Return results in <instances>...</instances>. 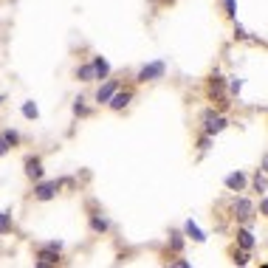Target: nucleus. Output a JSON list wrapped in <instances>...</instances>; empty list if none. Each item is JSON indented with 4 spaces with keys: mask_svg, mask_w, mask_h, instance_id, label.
I'll return each instance as SVG.
<instances>
[{
    "mask_svg": "<svg viewBox=\"0 0 268 268\" xmlns=\"http://www.w3.org/2000/svg\"><path fill=\"white\" fill-rule=\"evenodd\" d=\"M107 105H110L113 107V110H121V107H127V105H130V93H113V96L110 99H107Z\"/></svg>",
    "mask_w": 268,
    "mask_h": 268,
    "instance_id": "nucleus-6",
    "label": "nucleus"
},
{
    "mask_svg": "<svg viewBox=\"0 0 268 268\" xmlns=\"http://www.w3.org/2000/svg\"><path fill=\"white\" fill-rule=\"evenodd\" d=\"M186 234H189L192 240H197V243H204V240H206V234L200 232V229H197V226L192 223V220H186Z\"/></svg>",
    "mask_w": 268,
    "mask_h": 268,
    "instance_id": "nucleus-11",
    "label": "nucleus"
},
{
    "mask_svg": "<svg viewBox=\"0 0 268 268\" xmlns=\"http://www.w3.org/2000/svg\"><path fill=\"white\" fill-rule=\"evenodd\" d=\"M116 93V82H107L105 88H99V93H96V102H107V99Z\"/></svg>",
    "mask_w": 268,
    "mask_h": 268,
    "instance_id": "nucleus-10",
    "label": "nucleus"
},
{
    "mask_svg": "<svg viewBox=\"0 0 268 268\" xmlns=\"http://www.w3.org/2000/svg\"><path fill=\"white\" fill-rule=\"evenodd\" d=\"M223 127H226V119H223V116H206V136L220 133Z\"/></svg>",
    "mask_w": 268,
    "mask_h": 268,
    "instance_id": "nucleus-3",
    "label": "nucleus"
},
{
    "mask_svg": "<svg viewBox=\"0 0 268 268\" xmlns=\"http://www.w3.org/2000/svg\"><path fill=\"white\" fill-rule=\"evenodd\" d=\"M56 192H59V181H45V183H37L34 195L40 197V200H51Z\"/></svg>",
    "mask_w": 268,
    "mask_h": 268,
    "instance_id": "nucleus-2",
    "label": "nucleus"
},
{
    "mask_svg": "<svg viewBox=\"0 0 268 268\" xmlns=\"http://www.w3.org/2000/svg\"><path fill=\"white\" fill-rule=\"evenodd\" d=\"M26 175L28 178H37V181L42 178V164L37 161V158H28V161H26Z\"/></svg>",
    "mask_w": 268,
    "mask_h": 268,
    "instance_id": "nucleus-8",
    "label": "nucleus"
},
{
    "mask_svg": "<svg viewBox=\"0 0 268 268\" xmlns=\"http://www.w3.org/2000/svg\"><path fill=\"white\" fill-rule=\"evenodd\" d=\"M3 139L9 141V147H12V144H17V141H20V136L14 133V130H6V133H3Z\"/></svg>",
    "mask_w": 268,
    "mask_h": 268,
    "instance_id": "nucleus-18",
    "label": "nucleus"
},
{
    "mask_svg": "<svg viewBox=\"0 0 268 268\" xmlns=\"http://www.w3.org/2000/svg\"><path fill=\"white\" fill-rule=\"evenodd\" d=\"M56 262H59V251H56V248H42L40 251V262H37V265H56Z\"/></svg>",
    "mask_w": 268,
    "mask_h": 268,
    "instance_id": "nucleus-4",
    "label": "nucleus"
},
{
    "mask_svg": "<svg viewBox=\"0 0 268 268\" xmlns=\"http://www.w3.org/2000/svg\"><path fill=\"white\" fill-rule=\"evenodd\" d=\"M254 186H257V192H260V195H265V175H260V172H257V178H254Z\"/></svg>",
    "mask_w": 268,
    "mask_h": 268,
    "instance_id": "nucleus-16",
    "label": "nucleus"
},
{
    "mask_svg": "<svg viewBox=\"0 0 268 268\" xmlns=\"http://www.w3.org/2000/svg\"><path fill=\"white\" fill-rule=\"evenodd\" d=\"M74 113H77V116H85V113H88V110H85V105H82V99L74 105Z\"/></svg>",
    "mask_w": 268,
    "mask_h": 268,
    "instance_id": "nucleus-21",
    "label": "nucleus"
},
{
    "mask_svg": "<svg viewBox=\"0 0 268 268\" xmlns=\"http://www.w3.org/2000/svg\"><path fill=\"white\" fill-rule=\"evenodd\" d=\"M237 237H240V246L243 248H254V234L251 232H240Z\"/></svg>",
    "mask_w": 268,
    "mask_h": 268,
    "instance_id": "nucleus-15",
    "label": "nucleus"
},
{
    "mask_svg": "<svg viewBox=\"0 0 268 268\" xmlns=\"http://www.w3.org/2000/svg\"><path fill=\"white\" fill-rule=\"evenodd\" d=\"M234 262H237V265H246V262H248V254H237V260H234Z\"/></svg>",
    "mask_w": 268,
    "mask_h": 268,
    "instance_id": "nucleus-25",
    "label": "nucleus"
},
{
    "mask_svg": "<svg viewBox=\"0 0 268 268\" xmlns=\"http://www.w3.org/2000/svg\"><path fill=\"white\" fill-rule=\"evenodd\" d=\"M91 65H93V71H96V79H105L107 74H110V65H107V59H102V56H96Z\"/></svg>",
    "mask_w": 268,
    "mask_h": 268,
    "instance_id": "nucleus-9",
    "label": "nucleus"
},
{
    "mask_svg": "<svg viewBox=\"0 0 268 268\" xmlns=\"http://www.w3.org/2000/svg\"><path fill=\"white\" fill-rule=\"evenodd\" d=\"M9 153V141L3 139V133H0V155H6Z\"/></svg>",
    "mask_w": 268,
    "mask_h": 268,
    "instance_id": "nucleus-22",
    "label": "nucleus"
},
{
    "mask_svg": "<svg viewBox=\"0 0 268 268\" xmlns=\"http://www.w3.org/2000/svg\"><path fill=\"white\" fill-rule=\"evenodd\" d=\"M226 186L232 192H240L243 186H246V175H240V172H232V175L226 178Z\"/></svg>",
    "mask_w": 268,
    "mask_h": 268,
    "instance_id": "nucleus-7",
    "label": "nucleus"
},
{
    "mask_svg": "<svg viewBox=\"0 0 268 268\" xmlns=\"http://www.w3.org/2000/svg\"><path fill=\"white\" fill-rule=\"evenodd\" d=\"M12 232V215L9 212H0V234Z\"/></svg>",
    "mask_w": 268,
    "mask_h": 268,
    "instance_id": "nucleus-13",
    "label": "nucleus"
},
{
    "mask_svg": "<svg viewBox=\"0 0 268 268\" xmlns=\"http://www.w3.org/2000/svg\"><path fill=\"white\" fill-rule=\"evenodd\" d=\"M251 212H254V206L248 204L246 197H240V200H234V215H237V218L248 220V218H251Z\"/></svg>",
    "mask_w": 268,
    "mask_h": 268,
    "instance_id": "nucleus-5",
    "label": "nucleus"
},
{
    "mask_svg": "<svg viewBox=\"0 0 268 268\" xmlns=\"http://www.w3.org/2000/svg\"><path fill=\"white\" fill-rule=\"evenodd\" d=\"M91 226H93V232H107V223H105L102 218H93Z\"/></svg>",
    "mask_w": 268,
    "mask_h": 268,
    "instance_id": "nucleus-17",
    "label": "nucleus"
},
{
    "mask_svg": "<svg viewBox=\"0 0 268 268\" xmlns=\"http://www.w3.org/2000/svg\"><path fill=\"white\" fill-rule=\"evenodd\" d=\"M229 88H232V93H237L240 88H243V79H232V85H229Z\"/></svg>",
    "mask_w": 268,
    "mask_h": 268,
    "instance_id": "nucleus-23",
    "label": "nucleus"
},
{
    "mask_svg": "<svg viewBox=\"0 0 268 268\" xmlns=\"http://www.w3.org/2000/svg\"><path fill=\"white\" fill-rule=\"evenodd\" d=\"M223 3H226V12L234 17V14H237V3H234V0H223Z\"/></svg>",
    "mask_w": 268,
    "mask_h": 268,
    "instance_id": "nucleus-19",
    "label": "nucleus"
},
{
    "mask_svg": "<svg viewBox=\"0 0 268 268\" xmlns=\"http://www.w3.org/2000/svg\"><path fill=\"white\" fill-rule=\"evenodd\" d=\"M23 116H26V119H37V116H40L34 102H26V105H23Z\"/></svg>",
    "mask_w": 268,
    "mask_h": 268,
    "instance_id": "nucleus-14",
    "label": "nucleus"
},
{
    "mask_svg": "<svg viewBox=\"0 0 268 268\" xmlns=\"http://www.w3.org/2000/svg\"><path fill=\"white\" fill-rule=\"evenodd\" d=\"M172 248H175V251H181V248H183V240H181V234H172Z\"/></svg>",
    "mask_w": 268,
    "mask_h": 268,
    "instance_id": "nucleus-20",
    "label": "nucleus"
},
{
    "mask_svg": "<svg viewBox=\"0 0 268 268\" xmlns=\"http://www.w3.org/2000/svg\"><path fill=\"white\" fill-rule=\"evenodd\" d=\"M0 102H3V96H0Z\"/></svg>",
    "mask_w": 268,
    "mask_h": 268,
    "instance_id": "nucleus-26",
    "label": "nucleus"
},
{
    "mask_svg": "<svg viewBox=\"0 0 268 268\" xmlns=\"http://www.w3.org/2000/svg\"><path fill=\"white\" fill-rule=\"evenodd\" d=\"M158 77H164V62H150L139 71V82H153Z\"/></svg>",
    "mask_w": 268,
    "mask_h": 268,
    "instance_id": "nucleus-1",
    "label": "nucleus"
},
{
    "mask_svg": "<svg viewBox=\"0 0 268 268\" xmlns=\"http://www.w3.org/2000/svg\"><path fill=\"white\" fill-rule=\"evenodd\" d=\"M212 147V136H204V139H200V150H209Z\"/></svg>",
    "mask_w": 268,
    "mask_h": 268,
    "instance_id": "nucleus-24",
    "label": "nucleus"
},
{
    "mask_svg": "<svg viewBox=\"0 0 268 268\" xmlns=\"http://www.w3.org/2000/svg\"><path fill=\"white\" fill-rule=\"evenodd\" d=\"M77 77L82 79V82H91V79H96V71H93V65H82V68L77 71Z\"/></svg>",
    "mask_w": 268,
    "mask_h": 268,
    "instance_id": "nucleus-12",
    "label": "nucleus"
}]
</instances>
